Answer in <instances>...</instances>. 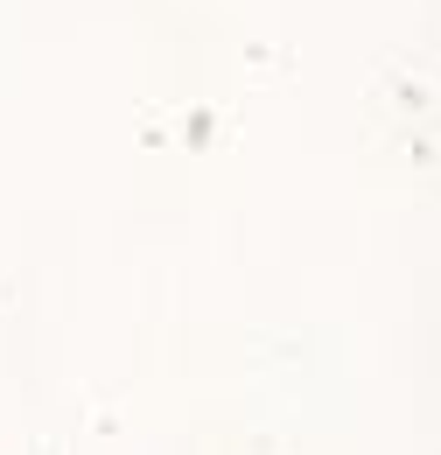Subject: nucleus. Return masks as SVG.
<instances>
[]
</instances>
